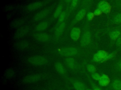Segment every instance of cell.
<instances>
[{
  "label": "cell",
  "instance_id": "cell-15",
  "mask_svg": "<svg viewBox=\"0 0 121 90\" xmlns=\"http://www.w3.org/2000/svg\"><path fill=\"white\" fill-rule=\"evenodd\" d=\"M48 26V22L45 21H43L37 24L35 26V29L37 31H42L46 29Z\"/></svg>",
  "mask_w": 121,
  "mask_h": 90
},
{
  "label": "cell",
  "instance_id": "cell-7",
  "mask_svg": "<svg viewBox=\"0 0 121 90\" xmlns=\"http://www.w3.org/2000/svg\"><path fill=\"white\" fill-rule=\"evenodd\" d=\"M34 38L39 42L45 43L50 40L51 36L45 33H35L34 35Z\"/></svg>",
  "mask_w": 121,
  "mask_h": 90
},
{
  "label": "cell",
  "instance_id": "cell-10",
  "mask_svg": "<svg viewBox=\"0 0 121 90\" xmlns=\"http://www.w3.org/2000/svg\"><path fill=\"white\" fill-rule=\"evenodd\" d=\"M81 34V30L78 27L73 28L70 31V38L75 41L78 40L80 38Z\"/></svg>",
  "mask_w": 121,
  "mask_h": 90
},
{
  "label": "cell",
  "instance_id": "cell-31",
  "mask_svg": "<svg viewBox=\"0 0 121 90\" xmlns=\"http://www.w3.org/2000/svg\"><path fill=\"white\" fill-rule=\"evenodd\" d=\"M93 13H94V15H95V16H99V15H101L103 13V12H102V11H101L100 9H99V8H97L96 9H95L94 10V11Z\"/></svg>",
  "mask_w": 121,
  "mask_h": 90
},
{
  "label": "cell",
  "instance_id": "cell-20",
  "mask_svg": "<svg viewBox=\"0 0 121 90\" xmlns=\"http://www.w3.org/2000/svg\"><path fill=\"white\" fill-rule=\"evenodd\" d=\"M28 46V42L26 40H22L18 42L16 45V47L19 50L25 49Z\"/></svg>",
  "mask_w": 121,
  "mask_h": 90
},
{
  "label": "cell",
  "instance_id": "cell-28",
  "mask_svg": "<svg viewBox=\"0 0 121 90\" xmlns=\"http://www.w3.org/2000/svg\"><path fill=\"white\" fill-rule=\"evenodd\" d=\"M101 75L99 73H96V72H95L94 73L91 74V77L93 79L95 80V81H99V80L100 78Z\"/></svg>",
  "mask_w": 121,
  "mask_h": 90
},
{
  "label": "cell",
  "instance_id": "cell-32",
  "mask_svg": "<svg viewBox=\"0 0 121 90\" xmlns=\"http://www.w3.org/2000/svg\"><path fill=\"white\" fill-rule=\"evenodd\" d=\"M78 0H72L71 2V7L72 8H75L78 4Z\"/></svg>",
  "mask_w": 121,
  "mask_h": 90
},
{
  "label": "cell",
  "instance_id": "cell-38",
  "mask_svg": "<svg viewBox=\"0 0 121 90\" xmlns=\"http://www.w3.org/2000/svg\"><path fill=\"white\" fill-rule=\"evenodd\" d=\"M120 47H121V46H120Z\"/></svg>",
  "mask_w": 121,
  "mask_h": 90
},
{
  "label": "cell",
  "instance_id": "cell-2",
  "mask_svg": "<svg viewBox=\"0 0 121 90\" xmlns=\"http://www.w3.org/2000/svg\"><path fill=\"white\" fill-rule=\"evenodd\" d=\"M78 50L75 47H68L60 48L59 50L60 54L64 56H72L77 54Z\"/></svg>",
  "mask_w": 121,
  "mask_h": 90
},
{
  "label": "cell",
  "instance_id": "cell-26",
  "mask_svg": "<svg viewBox=\"0 0 121 90\" xmlns=\"http://www.w3.org/2000/svg\"><path fill=\"white\" fill-rule=\"evenodd\" d=\"M65 16H66V12L65 11L62 12V13L60 14V15L59 16L58 23L59 24L63 22L65 18Z\"/></svg>",
  "mask_w": 121,
  "mask_h": 90
},
{
  "label": "cell",
  "instance_id": "cell-35",
  "mask_svg": "<svg viewBox=\"0 0 121 90\" xmlns=\"http://www.w3.org/2000/svg\"><path fill=\"white\" fill-rule=\"evenodd\" d=\"M102 90V89L101 88H100L99 87H95L94 88V90Z\"/></svg>",
  "mask_w": 121,
  "mask_h": 90
},
{
  "label": "cell",
  "instance_id": "cell-8",
  "mask_svg": "<svg viewBox=\"0 0 121 90\" xmlns=\"http://www.w3.org/2000/svg\"><path fill=\"white\" fill-rule=\"evenodd\" d=\"M42 78V75H27L23 78V82L24 83H33L35 82Z\"/></svg>",
  "mask_w": 121,
  "mask_h": 90
},
{
  "label": "cell",
  "instance_id": "cell-14",
  "mask_svg": "<svg viewBox=\"0 0 121 90\" xmlns=\"http://www.w3.org/2000/svg\"><path fill=\"white\" fill-rule=\"evenodd\" d=\"M65 27V23L63 22L60 23L56 28L55 31V36L56 38L59 37L63 33Z\"/></svg>",
  "mask_w": 121,
  "mask_h": 90
},
{
  "label": "cell",
  "instance_id": "cell-16",
  "mask_svg": "<svg viewBox=\"0 0 121 90\" xmlns=\"http://www.w3.org/2000/svg\"><path fill=\"white\" fill-rule=\"evenodd\" d=\"M86 13V11L85 8H82L80 9L77 13L75 16V20L77 21H80L82 20L84 17L85 16Z\"/></svg>",
  "mask_w": 121,
  "mask_h": 90
},
{
  "label": "cell",
  "instance_id": "cell-6",
  "mask_svg": "<svg viewBox=\"0 0 121 90\" xmlns=\"http://www.w3.org/2000/svg\"><path fill=\"white\" fill-rule=\"evenodd\" d=\"M29 28L27 26H24L18 29L14 34V38L18 39L26 35L29 32Z\"/></svg>",
  "mask_w": 121,
  "mask_h": 90
},
{
  "label": "cell",
  "instance_id": "cell-27",
  "mask_svg": "<svg viewBox=\"0 0 121 90\" xmlns=\"http://www.w3.org/2000/svg\"><path fill=\"white\" fill-rule=\"evenodd\" d=\"M115 54H116V53L115 52H112L111 53H109L108 55L106 57V58L102 61V63L106 62V61H108V60L112 59L115 56Z\"/></svg>",
  "mask_w": 121,
  "mask_h": 90
},
{
  "label": "cell",
  "instance_id": "cell-22",
  "mask_svg": "<svg viewBox=\"0 0 121 90\" xmlns=\"http://www.w3.org/2000/svg\"><path fill=\"white\" fill-rule=\"evenodd\" d=\"M62 8H63V6L62 4H60L57 7V8H56L53 14V17L54 18H57L60 16V14L62 13Z\"/></svg>",
  "mask_w": 121,
  "mask_h": 90
},
{
  "label": "cell",
  "instance_id": "cell-36",
  "mask_svg": "<svg viewBox=\"0 0 121 90\" xmlns=\"http://www.w3.org/2000/svg\"><path fill=\"white\" fill-rule=\"evenodd\" d=\"M65 2H67V3H69V2H71L72 0H65Z\"/></svg>",
  "mask_w": 121,
  "mask_h": 90
},
{
  "label": "cell",
  "instance_id": "cell-25",
  "mask_svg": "<svg viewBox=\"0 0 121 90\" xmlns=\"http://www.w3.org/2000/svg\"><path fill=\"white\" fill-rule=\"evenodd\" d=\"M86 68H87V71L91 74L94 73L95 72H96V69L94 65H92V64L88 65L87 66Z\"/></svg>",
  "mask_w": 121,
  "mask_h": 90
},
{
  "label": "cell",
  "instance_id": "cell-18",
  "mask_svg": "<svg viewBox=\"0 0 121 90\" xmlns=\"http://www.w3.org/2000/svg\"><path fill=\"white\" fill-rule=\"evenodd\" d=\"M120 36H121V32L119 30H113L109 33L110 39L114 41H116Z\"/></svg>",
  "mask_w": 121,
  "mask_h": 90
},
{
  "label": "cell",
  "instance_id": "cell-5",
  "mask_svg": "<svg viewBox=\"0 0 121 90\" xmlns=\"http://www.w3.org/2000/svg\"><path fill=\"white\" fill-rule=\"evenodd\" d=\"M97 8L100 9L103 13L104 14H109L111 11L112 7L108 2L102 0L98 3Z\"/></svg>",
  "mask_w": 121,
  "mask_h": 90
},
{
  "label": "cell",
  "instance_id": "cell-34",
  "mask_svg": "<svg viewBox=\"0 0 121 90\" xmlns=\"http://www.w3.org/2000/svg\"><path fill=\"white\" fill-rule=\"evenodd\" d=\"M117 66H118V68H119V69L121 70V60L119 61V62L117 64Z\"/></svg>",
  "mask_w": 121,
  "mask_h": 90
},
{
  "label": "cell",
  "instance_id": "cell-17",
  "mask_svg": "<svg viewBox=\"0 0 121 90\" xmlns=\"http://www.w3.org/2000/svg\"><path fill=\"white\" fill-rule=\"evenodd\" d=\"M25 20L24 19H19L18 20H17L11 24V27L13 28H17L20 27H21L25 22Z\"/></svg>",
  "mask_w": 121,
  "mask_h": 90
},
{
  "label": "cell",
  "instance_id": "cell-23",
  "mask_svg": "<svg viewBox=\"0 0 121 90\" xmlns=\"http://www.w3.org/2000/svg\"><path fill=\"white\" fill-rule=\"evenodd\" d=\"M66 63L67 66L71 69H73L75 67V60L72 57L67 58L66 59Z\"/></svg>",
  "mask_w": 121,
  "mask_h": 90
},
{
  "label": "cell",
  "instance_id": "cell-3",
  "mask_svg": "<svg viewBox=\"0 0 121 90\" xmlns=\"http://www.w3.org/2000/svg\"><path fill=\"white\" fill-rule=\"evenodd\" d=\"M50 10L51 8H47L37 12L34 15L33 17V21L35 22L41 21L49 14Z\"/></svg>",
  "mask_w": 121,
  "mask_h": 90
},
{
  "label": "cell",
  "instance_id": "cell-30",
  "mask_svg": "<svg viewBox=\"0 0 121 90\" xmlns=\"http://www.w3.org/2000/svg\"><path fill=\"white\" fill-rule=\"evenodd\" d=\"M14 74V72L11 69H8L6 72L5 75L7 77H11Z\"/></svg>",
  "mask_w": 121,
  "mask_h": 90
},
{
  "label": "cell",
  "instance_id": "cell-29",
  "mask_svg": "<svg viewBox=\"0 0 121 90\" xmlns=\"http://www.w3.org/2000/svg\"><path fill=\"white\" fill-rule=\"evenodd\" d=\"M95 16V15L94 13L90 12H88L87 14L86 17H87V20L88 21H91V20H92L94 19Z\"/></svg>",
  "mask_w": 121,
  "mask_h": 90
},
{
  "label": "cell",
  "instance_id": "cell-1",
  "mask_svg": "<svg viewBox=\"0 0 121 90\" xmlns=\"http://www.w3.org/2000/svg\"><path fill=\"white\" fill-rule=\"evenodd\" d=\"M29 63L35 66H43L47 64V59L42 56H34L28 59Z\"/></svg>",
  "mask_w": 121,
  "mask_h": 90
},
{
  "label": "cell",
  "instance_id": "cell-37",
  "mask_svg": "<svg viewBox=\"0 0 121 90\" xmlns=\"http://www.w3.org/2000/svg\"><path fill=\"white\" fill-rule=\"evenodd\" d=\"M91 90V89H87V90Z\"/></svg>",
  "mask_w": 121,
  "mask_h": 90
},
{
  "label": "cell",
  "instance_id": "cell-19",
  "mask_svg": "<svg viewBox=\"0 0 121 90\" xmlns=\"http://www.w3.org/2000/svg\"><path fill=\"white\" fill-rule=\"evenodd\" d=\"M73 87L76 90H85L86 89L85 84L80 81L75 82L73 83Z\"/></svg>",
  "mask_w": 121,
  "mask_h": 90
},
{
  "label": "cell",
  "instance_id": "cell-33",
  "mask_svg": "<svg viewBox=\"0 0 121 90\" xmlns=\"http://www.w3.org/2000/svg\"><path fill=\"white\" fill-rule=\"evenodd\" d=\"M116 45L117 46H121V36H120L116 40Z\"/></svg>",
  "mask_w": 121,
  "mask_h": 90
},
{
  "label": "cell",
  "instance_id": "cell-13",
  "mask_svg": "<svg viewBox=\"0 0 121 90\" xmlns=\"http://www.w3.org/2000/svg\"><path fill=\"white\" fill-rule=\"evenodd\" d=\"M54 67L57 72L60 75H64L66 73V70L62 65V63L60 62H56L55 63Z\"/></svg>",
  "mask_w": 121,
  "mask_h": 90
},
{
  "label": "cell",
  "instance_id": "cell-12",
  "mask_svg": "<svg viewBox=\"0 0 121 90\" xmlns=\"http://www.w3.org/2000/svg\"><path fill=\"white\" fill-rule=\"evenodd\" d=\"M43 3L40 1L33 2L30 3L27 6L26 9L29 11H35L41 7L43 6Z\"/></svg>",
  "mask_w": 121,
  "mask_h": 90
},
{
  "label": "cell",
  "instance_id": "cell-4",
  "mask_svg": "<svg viewBox=\"0 0 121 90\" xmlns=\"http://www.w3.org/2000/svg\"><path fill=\"white\" fill-rule=\"evenodd\" d=\"M109 53L104 50H99L93 57V60L96 62H101L108 55Z\"/></svg>",
  "mask_w": 121,
  "mask_h": 90
},
{
  "label": "cell",
  "instance_id": "cell-11",
  "mask_svg": "<svg viewBox=\"0 0 121 90\" xmlns=\"http://www.w3.org/2000/svg\"><path fill=\"white\" fill-rule=\"evenodd\" d=\"M98 82L99 85L101 86H107L110 82V78L107 75L103 74L101 75L100 78L98 81Z\"/></svg>",
  "mask_w": 121,
  "mask_h": 90
},
{
  "label": "cell",
  "instance_id": "cell-9",
  "mask_svg": "<svg viewBox=\"0 0 121 90\" xmlns=\"http://www.w3.org/2000/svg\"><path fill=\"white\" fill-rule=\"evenodd\" d=\"M91 39V33L89 31H86L82 35L81 40L80 44L82 46H86L90 42Z\"/></svg>",
  "mask_w": 121,
  "mask_h": 90
},
{
  "label": "cell",
  "instance_id": "cell-21",
  "mask_svg": "<svg viewBox=\"0 0 121 90\" xmlns=\"http://www.w3.org/2000/svg\"><path fill=\"white\" fill-rule=\"evenodd\" d=\"M112 87L114 90H121V80H114L112 82Z\"/></svg>",
  "mask_w": 121,
  "mask_h": 90
},
{
  "label": "cell",
  "instance_id": "cell-24",
  "mask_svg": "<svg viewBox=\"0 0 121 90\" xmlns=\"http://www.w3.org/2000/svg\"><path fill=\"white\" fill-rule=\"evenodd\" d=\"M113 22L116 24L121 23V13L117 15L113 19Z\"/></svg>",
  "mask_w": 121,
  "mask_h": 90
}]
</instances>
